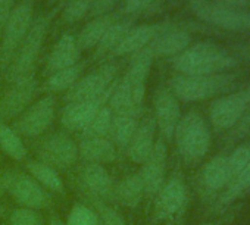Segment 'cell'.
<instances>
[{
	"label": "cell",
	"mask_w": 250,
	"mask_h": 225,
	"mask_svg": "<svg viewBox=\"0 0 250 225\" xmlns=\"http://www.w3.org/2000/svg\"><path fill=\"white\" fill-rule=\"evenodd\" d=\"M240 65L232 52L213 41L190 44L178 56L172 58L174 69L181 75H215L231 72Z\"/></svg>",
	"instance_id": "obj_1"
},
{
	"label": "cell",
	"mask_w": 250,
	"mask_h": 225,
	"mask_svg": "<svg viewBox=\"0 0 250 225\" xmlns=\"http://www.w3.org/2000/svg\"><path fill=\"white\" fill-rule=\"evenodd\" d=\"M238 75L234 72L215 75H174L169 88L180 102H202L222 96L237 85Z\"/></svg>",
	"instance_id": "obj_2"
},
{
	"label": "cell",
	"mask_w": 250,
	"mask_h": 225,
	"mask_svg": "<svg viewBox=\"0 0 250 225\" xmlns=\"http://www.w3.org/2000/svg\"><path fill=\"white\" fill-rule=\"evenodd\" d=\"M174 139L178 153L187 162H197L203 159L212 146L209 124L196 110H190L181 117L175 128Z\"/></svg>",
	"instance_id": "obj_3"
},
{
	"label": "cell",
	"mask_w": 250,
	"mask_h": 225,
	"mask_svg": "<svg viewBox=\"0 0 250 225\" xmlns=\"http://www.w3.org/2000/svg\"><path fill=\"white\" fill-rule=\"evenodd\" d=\"M55 14H56V8L49 14H42L37 18H34V22L28 34L25 36L24 41L21 43L14 59L11 61L9 66L5 71L6 80L9 82H14L36 71L34 69L36 61L40 55V50L43 47V43L46 40Z\"/></svg>",
	"instance_id": "obj_4"
},
{
	"label": "cell",
	"mask_w": 250,
	"mask_h": 225,
	"mask_svg": "<svg viewBox=\"0 0 250 225\" xmlns=\"http://www.w3.org/2000/svg\"><path fill=\"white\" fill-rule=\"evenodd\" d=\"M34 0H20L14 6L0 37V71L5 72L34 22Z\"/></svg>",
	"instance_id": "obj_5"
},
{
	"label": "cell",
	"mask_w": 250,
	"mask_h": 225,
	"mask_svg": "<svg viewBox=\"0 0 250 225\" xmlns=\"http://www.w3.org/2000/svg\"><path fill=\"white\" fill-rule=\"evenodd\" d=\"M194 17L206 25L232 33H250V11L224 6L215 0H187Z\"/></svg>",
	"instance_id": "obj_6"
},
{
	"label": "cell",
	"mask_w": 250,
	"mask_h": 225,
	"mask_svg": "<svg viewBox=\"0 0 250 225\" xmlns=\"http://www.w3.org/2000/svg\"><path fill=\"white\" fill-rule=\"evenodd\" d=\"M250 107V84L228 91L212 100L209 106V121L215 131L232 130Z\"/></svg>",
	"instance_id": "obj_7"
},
{
	"label": "cell",
	"mask_w": 250,
	"mask_h": 225,
	"mask_svg": "<svg viewBox=\"0 0 250 225\" xmlns=\"http://www.w3.org/2000/svg\"><path fill=\"white\" fill-rule=\"evenodd\" d=\"M56 117V97L52 93L34 100L22 114L14 120V131L24 137H39L53 124Z\"/></svg>",
	"instance_id": "obj_8"
},
{
	"label": "cell",
	"mask_w": 250,
	"mask_h": 225,
	"mask_svg": "<svg viewBox=\"0 0 250 225\" xmlns=\"http://www.w3.org/2000/svg\"><path fill=\"white\" fill-rule=\"evenodd\" d=\"M40 84L36 80V71L11 82V87L0 99V121L17 120L22 112L37 99Z\"/></svg>",
	"instance_id": "obj_9"
},
{
	"label": "cell",
	"mask_w": 250,
	"mask_h": 225,
	"mask_svg": "<svg viewBox=\"0 0 250 225\" xmlns=\"http://www.w3.org/2000/svg\"><path fill=\"white\" fill-rule=\"evenodd\" d=\"M118 68V63H106L99 69L84 75L65 93L63 100L66 103H72L93 99L107 93L116 80Z\"/></svg>",
	"instance_id": "obj_10"
},
{
	"label": "cell",
	"mask_w": 250,
	"mask_h": 225,
	"mask_svg": "<svg viewBox=\"0 0 250 225\" xmlns=\"http://www.w3.org/2000/svg\"><path fill=\"white\" fill-rule=\"evenodd\" d=\"M155 218L159 221L174 219L187 206L188 191L181 174H172L155 196Z\"/></svg>",
	"instance_id": "obj_11"
},
{
	"label": "cell",
	"mask_w": 250,
	"mask_h": 225,
	"mask_svg": "<svg viewBox=\"0 0 250 225\" xmlns=\"http://www.w3.org/2000/svg\"><path fill=\"white\" fill-rule=\"evenodd\" d=\"M153 120L156 123V128L161 133V139L164 142H171L174 139L175 128L183 117L180 100L175 97L169 87L161 85L153 96Z\"/></svg>",
	"instance_id": "obj_12"
},
{
	"label": "cell",
	"mask_w": 250,
	"mask_h": 225,
	"mask_svg": "<svg viewBox=\"0 0 250 225\" xmlns=\"http://www.w3.org/2000/svg\"><path fill=\"white\" fill-rule=\"evenodd\" d=\"M113 85H115V82H113ZM113 85L110 87V90L107 93H104L102 96L81 100V102L66 103V106L61 112L62 125L69 131H84L90 125V123L94 120V117L99 114V110L107 104V100H109Z\"/></svg>",
	"instance_id": "obj_13"
},
{
	"label": "cell",
	"mask_w": 250,
	"mask_h": 225,
	"mask_svg": "<svg viewBox=\"0 0 250 225\" xmlns=\"http://www.w3.org/2000/svg\"><path fill=\"white\" fill-rule=\"evenodd\" d=\"M39 156L42 162L55 169H66L77 162L78 146L69 136L63 133H55L40 144Z\"/></svg>",
	"instance_id": "obj_14"
},
{
	"label": "cell",
	"mask_w": 250,
	"mask_h": 225,
	"mask_svg": "<svg viewBox=\"0 0 250 225\" xmlns=\"http://www.w3.org/2000/svg\"><path fill=\"white\" fill-rule=\"evenodd\" d=\"M167 158L168 149L162 139L156 140L152 153L149 158L142 164V169L139 175L142 178L145 187V196L155 197L161 187L165 183V171H167Z\"/></svg>",
	"instance_id": "obj_15"
},
{
	"label": "cell",
	"mask_w": 250,
	"mask_h": 225,
	"mask_svg": "<svg viewBox=\"0 0 250 225\" xmlns=\"http://www.w3.org/2000/svg\"><path fill=\"white\" fill-rule=\"evenodd\" d=\"M8 193L18 205H21V207L27 209L37 210L49 206L50 203V196L46 188L28 174H15L9 184Z\"/></svg>",
	"instance_id": "obj_16"
},
{
	"label": "cell",
	"mask_w": 250,
	"mask_h": 225,
	"mask_svg": "<svg viewBox=\"0 0 250 225\" xmlns=\"http://www.w3.org/2000/svg\"><path fill=\"white\" fill-rule=\"evenodd\" d=\"M191 44L190 30L184 24L172 22L161 34H158L147 46L155 59L156 58H175Z\"/></svg>",
	"instance_id": "obj_17"
},
{
	"label": "cell",
	"mask_w": 250,
	"mask_h": 225,
	"mask_svg": "<svg viewBox=\"0 0 250 225\" xmlns=\"http://www.w3.org/2000/svg\"><path fill=\"white\" fill-rule=\"evenodd\" d=\"M155 56L149 47H145L131 55L128 71L125 74V80L128 81L133 93V100L136 106H143L146 94V82L150 75Z\"/></svg>",
	"instance_id": "obj_18"
},
{
	"label": "cell",
	"mask_w": 250,
	"mask_h": 225,
	"mask_svg": "<svg viewBox=\"0 0 250 225\" xmlns=\"http://www.w3.org/2000/svg\"><path fill=\"white\" fill-rule=\"evenodd\" d=\"M169 24L171 21H162V22H155V24H136L109 56L118 58V56H125V55H133L147 47L158 34H161L165 28L169 27Z\"/></svg>",
	"instance_id": "obj_19"
},
{
	"label": "cell",
	"mask_w": 250,
	"mask_h": 225,
	"mask_svg": "<svg viewBox=\"0 0 250 225\" xmlns=\"http://www.w3.org/2000/svg\"><path fill=\"white\" fill-rule=\"evenodd\" d=\"M232 174L227 155H216L209 159L200 174V187L205 196H218L231 181Z\"/></svg>",
	"instance_id": "obj_20"
},
{
	"label": "cell",
	"mask_w": 250,
	"mask_h": 225,
	"mask_svg": "<svg viewBox=\"0 0 250 225\" xmlns=\"http://www.w3.org/2000/svg\"><path fill=\"white\" fill-rule=\"evenodd\" d=\"M142 118H143V106H137L124 112H113L112 124L109 130L110 142L115 146L125 149L128 146L134 131L137 130V125Z\"/></svg>",
	"instance_id": "obj_21"
},
{
	"label": "cell",
	"mask_w": 250,
	"mask_h": 225,
	"mask_svg": "<svg viewBox=\"0 0 250 225\" xmlns=\"http://www.w3.org/2000/svg\"><path fill=\"white\" fill-rule=\"evenodd\" d=\"M80 185L94 199H106L113 194V181L106 168L100 164H87L80 171Z\"/></svg>",
	"instance_id": "obj_22"
},
{
	"label": "cell",
	"mask_w": 250,
	"mask_h": 225,
	"mask_svg": "<svg viewBox=\"0 0 250 225\" xmlns=\"http://www.w3.org/2000/svg\"><path fill=\"white\" fill-rule=\"evenodd\" d=\"M155 134H156V123L153 117H145L140 120L137 130L134 131L127 149L128 158L136 164H143L153 150L155 146Z\"/></svg>",
	"instance_id": "obj_23"
},
{
	"label": "cell",
	"mask_w": 250,
	"mask_h": 225,
	"mask_svg": "<svg viewBox=\"0 0 250 225\" xmlns=\"http://www.w3.org/2000/svg\"><path fill=\"white\" fill-rule=\"evenodd\" d=\"M249 194H250V162L244 169H241L237 175L231 178L228 185L218 196H215V200L212 203V210L215 213H224L237 200Z\"/></svg>",
	"instance_id": "obj_24"
},
{
	"label": "cell",
	"mask_w": 250,
	"mask_h": 225,
	"mask_svg": "<svg viewBox=\"0 0 250 225\" xmlns=\"http://www.w3.org/2000/svg\"><path fill=\"white\" fill-rule=\"evenodd\" d=\"M80 56H81V49L77 43V37L71 34H63L56 41L47 58L46 72L50 75L56 71L74 66L80 62Z\"/></svg>",
	"instance_id": "obj_25"
},
{
	"label": "cell",
	"mask_w": 250,
	"mask_h": 225,
	"mask_svg": "<svg viewBox=\"0 0 250 225\" xmlns=\"http://www.w3.org/2000/svg\"><path fill=\"white\" fill-rule=\"evenodd\" d=\"M78 156L88 164H110L116 158V147L109 137H83Z\"/></svg>",
	"instance_id": "obj_26"
},
{
	"label": "cell",
	"mask_w": 250,
	"mask_h": 225,
	"mask_svg": "<svg viewBox=\"0 0 250 225\" xmlns=\"http://www.w3.org/2000/svg\"><path fill=\"white\" fill-rule=\"evenodd\" d=\"M122 17L119 12H112L107 15H102V17H96L91 18L80 31L78 37H77V43L83 50H90V49H96V46L99 44V41L102 40L103 34L106 33V30L119 18Z\"/></svg>",
	"instance_id": "obj_27"
},
{
	"label": "cell",
	"mask_w": 250,
	"mask_h": 225,
	"mask_svg": "<svg viewBox=\"0 0 250 225\" xmlns=\"http://www.w3.org/2000/svg\"><path fill=\"white\" fill-rule=\"evenodd\" d=\"M136 25V18L131 17H119L103 34L102 40L99 41V44L96 46L94 50V59L102 58V56H107L110 55L116 46L122 41V39L127 36V33Z\"/></svg>",
	"instance_id": "obj_28"
},
{
	"label": "cell",
	"mask_w": 250,
	"mask_h": 225,
	"mask_svg": "<svg viewBox=\"0 0 250 225\" xmlns=\"http://www.w3.org/2000/svg\"><path fill=\"white\" fill-rule=\"evenodd\" d=\"M113 194H115L116 200L124 206H127V207L139 206L140 202L143 200V196H145V187H143V183H142L139 172L134 175L125 177L116 185Z\"/></svg>",
	"instance_id": "obj_29"
},
{
	"label": "cell",
	"mask_w": 250,
	"mask_h": 225,
	"mask_svg": "<svg viewBox=\"0 0 250 225\" xmlns=\"http://www.w3.org/2000/svg\"><path fill=\"white\" fill-rule=\"evenodd\" d=\"M84 69H85V62H78L74 66L56 71L49 75L43 88L52 94L59 93V91H68L81 78V74Z\"/></svg>",
	"instance_id": "obj_30"
},
{
	"label": "cell",
	"mask_w": 250,
	"mask_h": 225,
	"mask_svg": "<svg viewBox=\"0 0 250 225\" xmlns=\"http://www.w3.org/2000/svg\"><path fill=\"white\" fill-rule=\"evenodd\" d=\"M28 171L42 187L52 190L55 193H63V181L58 171L50 165L42 161H31L28 162Z\"/></svg>",
	"instance_id": "obj_31"
},
{
	"label": "cell",
	"mask_w": 250,
	"mask_h": 225,
	"mask_svg": "<svg viewBox=\"0 0 250 225\" xmlns=\"http://www.w3.org/2000/svg\"><path fill=\"white\" fill-rule=\"evenodd\" d=\"M0 147L15 161H24L27 158V147L22 143L21 136H18L12 127L0 121Z\"/></svg>",
	"instance_id": "obj_32"
},
{
	"label": "cell",
	"mask_w": 250,
	"mask_h": 225,
	"mask_svg": "<svg viewBox=\"0 0 250 225\" xmlns=\"http://www.w3.org/2000/svg\"><path fill=\"white\" fill-rule=\"evenodd\" d=\"M107 106L110 107L112 112H124V110H130L133 107H137L133 100V93L128 81L122 77L121 80L116 78L115 85L112 88V93L107 100Z\"/></svg>",
	"instance_id": "obj_33"
},
{
	"label": "cell",
	"mask_w": 250,
	"mask_h": 225,
	"mask_svg": "<svg viewBox=\"0 0 250 225\" xmlns=\"http://www.w3.org/2000/svg\"><path fill=\"white\" fill-rule=\"evenodd\" d=\"M164 0H122L121 15L139 18L142 15H152L162 8Z\"/></svg>",
	"instance_id": "obj_34"
},
{
	"label": "cell",
	"mask_w": 250,
	"mask_h": 225,
	"mask_svg": "<svg viewBox=\"0 0 250 225\" xmlns=\"http://www.w3.org/2000/svg\"><path fill=\"white\" fill-rule=\"evenodd\" d=\"M112 117L113 112L110 110V107L107 104L103 106L99 110V114L94 117V120L90 123V125L83 131V137H107L112 124Z\"/></svg>",
	"instance_id": "obj_35"
},
{
	"label": "cell",
	"mask_w": 250,
	"mask_h": 225,
	"mask_svg": "<svg viewBox=\"0 0 250 225\" xmlns=\"http://www.w3.org/2000/svg\"><path fill=\"white\" fill-rule=\"evenodd\" d=\"M94 0H68L62 11V20L68 24L77 22L88 15Z\"/></svg>",
	"instance_id": "obj_36"
},
{
	"label": "cell",
	"mask_w": 250,
	"mask_h": 225,
	"mask_svg": "<svg viewBox=\"0 0 250 225\" xmlns=\"http://www.w3.org/2000/svg\"><path fill=\"white\" fill-rule=\"evenodd\" d=\"M90 199L96 209L94 212L99 218V225H127V222H125V219L118 210L107 206L100 199H94V197H90Z\"/></svg>",
	"instance_id": "obj_37"
},
{
	"label": "cell",
	"mask_w": 250,
	"mask_h": 225,
	"mask_svg": "<svg viewBox=\"0 0 250 225\" xmlns=\"http://www.w3.org/2000/svg\"><path fill=\"white\" fill-rule=\"evenodd\" d=\"M65 225H99V218L91 207L74 205L68 213Z\"/></svg>",
	"instance_id": "obj_38"
},
{
	"label": "cell",
	"mask_w": 250,
	"mask_h": 225,
	"mask_svg": "<svg viewBox=\"0 0 250 225\" xmlns=\"http://www.w3.org/2000/svg\"><path fill=\"white\" fill-rule=\"evenodd\" d=\"M250 162V142H244L238 144L229 155H228V164L231 168L232 177L237 175L241 169H244Z\"/></svg>",
	"instance_id": "obj_39"
},
{
	"label": "cell",
	"mask_w": 250,
	"mask_h": 225,
	"mask_svg": "<svg viewBox=\"0 0 250 225\" xmlns=\"http://www.w3.org/2000/svg\"><path fill=\"white\" fill-rule=\"evenodd\" d=\"M11 225H44L42 216L34 209L20 207L15 209L9 216Z\"/></svg>",
	"instance_id": "obj_40"
},
{
	"label": "cell",
	"mask_w": 250,
	"mask_h": 225,
	"mask_svg": "<svg viewBox=\"0 0 250 225\" xmlns=\"http://www.w3.org/2000/svg\"><path fill=\"white\" fill-rule=\"evenodd\" d=\"M249 136H250V107L247 109V112L243 115L240 123L232 130L228 131L225 143L227 144H234V143L241 142L243 139H246Z\"/></svg>",
	"instance_id": "obj_41"
},
{
	"label": "cell",
	"mask_w": 250,
	"mask_h": 225,
	"mask_svg": "<svg viewBox=\"0 0 250 225\" xmlns=\"http://www.w3.org/2000/svg\"><path fill=\"white\" fill-rule=\"evenodd\" d=\"M121 0H94V3L88 12V18H96V17H102V15H107L115 12V8L118 6V3Z\"/></svg>",
	"instance_id": "obj_42"
},
{
	"label": "cell",
	"mask_w": 250,
	"mask_h": 225,
	"mask_svg": "<svg viewBox=\"0 0 250 225\" xmlns=\"http://www.w3.org/2000/svg\"><path fill=\"white\" fill-rule=\"evenodd\" d=\"M15 6V0H0V37H2L3 27Z\"/></svg>",
	"instance_id": "obj_43"
},
{
	"label": "cell",
	"mask_w": 250,
	"mask_h": 225,
	"mask_svg": "<svg viewBox=\"0 0 250 225\" xmlns=\"http://www.w3.org/2000/svg\"><path fill=\"white\" fill-rule=\"evenodd\" d=\"M234 56L240 61H246V62H250V41H246V43H237L234 47Z\"/></svg>",
	"instance_id": "obj_44"
},
{
	"label": "cell",
	"mask_w": 250,
	"mask_h": 225,
	"mask_svg": "<svg viewBox=\"0 0 250 225\" xmlns=\"http://www.w3.org/2000/svg\"><path fill=\"white\" fill-rule=\"evenodd\" d=\"M215 2H218L224 6H228V8L250 11V0H215Z\"/></svg>",
	"instance_id": "obj_45"
},
{
	"label": "cell",
	"mask_w": 250,
	"mask_h": 225,
	"mask_svg": "<svg viewBox=\"0 0 250 225\" xmlns=\"http://www.w3.org/2000/svg\"><path fill=\"white\" fill-rule=\"evenodd\" d=\"M232 219V216L231 218H227V219H224V221H215V222H202V224H196V225H228V222Z\"/></svg>",
	"instance_id": "obj_46"
},
{
	"label": "cell",
	"mask_w": 250,
	"mask_h": 225,
	"mask_svg": "<svg viewBox=\"0 0 250 225\" xmlns=\"http://www.w3.org/2000/svg\"><path fill=\"white\" fill-rule=\"evenodd\" d=\"M66 2H68V0H47V5L49 6H55L56 9H59V6H65L66 5Z\"/></svg>",
	"instance_id": "obj_47"
},
{
	"label": "cell",
	"mask_w": 250,
	"mask_h": 225,
	"mask_svg": "<svg viewBox=\"0 0 250 225\" xmlns=\"http://www.w3.org/2000/svg\"><path fill=\"white\" fill-rule=\"evenodd\" d=\"M49 225H65V222H62L59 216L52 215V216H50V219H49Z\"/></svg>",
	"instance_id": "obj_48"
},
{
	"label": "cell",
	"mask_w": 250,
	"mask_h": 225,
	"mask_svg": "<svg viewBox=\"0 0 250 225\" xmlns=\"http://www.w3.org/2000/svg\"><path fill=\"white\" fill-rule=\"evenodd\" d=\"M2 212H3V207H2V206H0V215H2Z\"/></svg>",
	"instance_id": "obj_49"
}]
</instances>
